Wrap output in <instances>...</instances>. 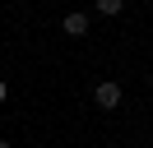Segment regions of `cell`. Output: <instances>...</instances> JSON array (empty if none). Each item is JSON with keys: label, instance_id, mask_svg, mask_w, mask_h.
I'll list each match as a JSON object with an SVG mask.
<instances>
[{"label": "cell", "instance_id": "cell-4", "mask_svg": "<svg viewBox=\"0 0 153 148\" xmlns=\"http://www.w3.org/2000/svg\"><path fill=\"white\" fill-rule=\"evenodd\" d=\"M5 97H10V88H5V79H0V102H5Z\"/></svg>", "mask_w": 153, "mask_h": 148}, {"label": "cell", "instance_id": "cell-5", "mask_svg": "<svg viewBox=\"0 0 153 148\" xmlns=\"http://www.w3.org/2000/svg\"><path fill=\"white\" fill-rule=\"evenodd\" d=\"M0 148H14V144H10V139H0Z\"/></svg>", "mask_w": 153, "mask_h": 148}, {"label": "cell", "instance_id": "cell-2", "mask_svg": "<svg viewBox=\"0 0 153 148\" xmlns=\"http://www.w3.org/2000/svg\"><path fill=\"white\" fill-rule=\"evenodd\" d=\"M65 33H70V37H84V33H88V14H79V9L65 14Z\"/></svg>", "mask_w": 153, "mask_h": 148}, {"label": "cell", "instance_id": "cell-3", "mask_svg": "<svg viewBox=\"0 0 153 148\" xmlns=\"http://www.w3.org/2000/svg\"><path fill=\"white\" fill-rule=\"evenodd\" d=\"M93 9H97V14H102V18H116V14H121L125 5H121V0H97Z\"/></svg>", "mask_w": 153, "mask_h": 148}, {"label": "cell", "instance_id": "cell-1", "mask_svg": "<svg viewBox=\"0 0 153 148\" xmlns=\"http://www.w3.org/2000/svg\"><path fill=\"white\" fill-rule=\"evenodd\" d=\"M121 97H125V92H121V83H116V79H102V83L93 88V102H97L102 111H116V107H121Z\"/></svg>", "mask_w": 153, "mask_h": 148}]
</instances>
